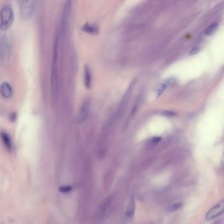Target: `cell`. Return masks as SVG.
<instances>
[{
	"label": "cell",
	"instance_id": "5b68a950",
	"mask_svg": "<svg viewBox=\"0 0 224 224\" xmlns=\"http://www.w3.org/2000/svg\"><path fill=\"white\" fill-rule=\"evenodd\" d=\"M71 5H72V0H67L61 18V32L62 34L66 33L68 21H69V18L70 16Z\"/></svg>",
	"mask_w": 224,
	"mask_h": 224
},
{
	"label": "cell",
	"instance_id": "3957f363",
	"mask_svg": "<svg viewBox=\"0 0 224 224\" xmlns=\"http://www.w3.org/2000/svg\"><path fill=\"white\" fill-rule=\"evenodd\" d=\"M21 17L29 20L32 18L35 12L37 0H18Z\"/></svg>",
	"mask_w": 224,
	"mask_h": 224
},
{
	"label": "cell",
	"instance_id": "7c38bea8",
	"mask_svg": "<svg viewBox=\"0 0 224 224\" xmlns=\"http://www.w3.org/2000/svg\"><path fill=\"white\" fill-rule=\"evenodd\" d=\"M111 204V198L110 197H107L102 201L100 206H99V211H100V213L101 215L104 214L106 212H107L108 208H109Z\"/></svg>",
	"mask_w": 224,
	"mask_h": 224
},
{
	"label": "cell",
	"instance_id": "277c9868",
	"mask_svg": "<svg viewBox=\"0 0 224 224\" xmlns=\"http://www.w3.org/2000/svg\"><path fill=\"white\" fill-rule=\"evenodd\" d=\"M51 88L53 97L57 98L58 94V67H57V52L55 48V54L53 59L51 76Z\"/></svg>",
	"mask_w": 224,
	"mask_h": 224
},
{
	"label": "cell",
	"instance_id": "7a4b0ae2",
	"mask_svg": "<svg viewBox=\"0 0 224 224\" xmlns=\"http://www.w3.org/2000/svg\"><path fill=\"white\" fill-rule=\"evenodd\" d=\"M11 57L10 42L5 33H0V58L3 64H7Z\"/></svg>",
	"mask_w": 224,
	"mask_h": 224
},
{
	"label": "cell",
	"instance_id": "8992f818",
	"mask_svg": "<svg viewBox=\"0 0 224 224\" xmlns=\"http://www.w3.org/2000/svg\"><path fill=\"white\" fill-rule=\"evenodd\" d=\"M90 108V101L89 99H86L83 101L82 107L80 108V112L77 117V123L78 124L84 122L88 118Z\"/></svg>",
	"mask_w": 224,
	"mask_h": 224
},
{
	"label": "cell",
	"instance_id": "5bb4252c",
	"mask_svg": "<svg viewBox=\"0 0 224 224\" xmlns=\"http://www.w3.org/2000/svg\"><path fill=\"white\" fill-rule=\"evenodd\" d=\"M134 211H135V201H134V198L132 197L131 198V201H130V203L129 204V206L128 208H127V212L126 215V216L128 217V218H132V217L133 216V214H134Z\"/></svg>",
	"mask_w": 224,
	"mask_h": 224
},
{
	"label": "cell",
	"instance_id": "30bf717a",
	"mask_svg": "<svg viewBox=\"0 0 224 224\" xmlns=\"http://www.w3.org/2000/svg\"><path fill=\"white\" fill-rule=\"evenodd\" d=\"M0 138H1L3 143H4L5 148L7 149L9 151H10L12 149V141L10 138L7 133L2 132L0 133Z\"/></svg>",
	"mask_w": 224,
	"mask_h": 224
},
{
	"label": "cell",
	"instance_id": "e0dca14e",
	"mask_svg": "<svg viewBox=\"0 0 224 224\" xmlns=\"http://www.w3.org/2000/svg\"><path fill=\"white\" fill-rule=\"evenodd\" d=\"M72 190V187L68 185H65V186H62L59 189V191L63 193H69Z\"/></svg>",
	"mask_w": 224,
	"mask_h": 224
},
{
	"label": "cell",
	"instance_id": "8fae6325",
	"mask_svg": "<svg viewBox=\"0 0 224 224\" xmlns=\"http://www.w3.org/2000/svg\"><path fill=\"white\" fill-rule=\"evenodd\" d=\"M84 84L87 89H90L91 88L92 73L88 65H86L84 67Z\"/></svg>",
	"mask_w": 224,
	"mask_h": 224
},
{
	"label": "cell",
	"instance_id": "ac0fdd59",
	"mask_svg": "<svg viewBox=\"0 0 224 224\" xmlns=\"http://www.w3.org/2000/svg\"><path fill=\"white\" fill-rule=\"evenodd\" d=\"M163 114L166 115V116H175L176 114L172 113V112H170V111H165L164 112Z\"/></svg>",
	"mask_w": 224,
	"mask_h": 224
},
{
	"label": "cell",
	"instance_id": "9a60e30c",
	"mask_svg": "<svg viewBox=\"0 0 224 224\" xmlns=\"http://www.w3.org/2000/svg\"><path fill=\"white\" fill-rule=\"evenodd\" d=\"M217 28V23H212L206 28V29L204 31V34L206 36L212 35V34H213L214 32H215Z\"/></svg>",
	"mask_w": 224,
	"mask_h": 224
},
{
	"label": "cell",
	"instance_id": "9c48e42d",
	"mask_svg": "<svg viewBox=\"0 0 224 224\" xmlns=\"http://www.w3.org/2000/svg\"><path fill=\"white\" fill-rule=\"evenodd\" d=\"M176 82V80L173 78H169L167 80L165 81L164 83H162L158 88L157 90V97H160V96L163 94V92L166 90L169 86H172L174 83Z\"/></svg>",
	"mask_w": 224,
	"mask_h": 224
},
{
	"label": "cell",
	"instance_id": "4fadbf2b",
	"mask_svg": "<svg viewBox=\"0 0 224 224\" xmlns=\"http://www.w3.org/2000/svg\"><path fill=\"white\" fill-rule=\"evenodd\" d=\"M83 32L86 33H88L90 34H98L99 29L98 27L94 26V25H90L89 24H86L84 26L82 27V29Z\"/></svg>",
	"mask_w": 224,
	"mask_h": 224
},
{
	"label": "cell",
	"instance_id": "2e32d148",
	"mask_svg": "<svg viewBox=\"0 0 224 224\" xmlns=\"http://www.w3.org/2000/svg\"><path fill=\"white\" fill-rule=\"evenodd\" d=\"M182 205H183L182 203H180V202H179V203H174V204L171 205V206H170L168 208V210L170 212H176L177 210H179L180 208H181V207L182 206Z\"/></svg>",
	"mask_w": 224,
	"mask_h": 224
},
{
	"label": "cell",
	"instance_id": "52a82bcc",
	"mask_svg": "<svg viewBox=\"0 0 224 224\" xmlns=\"http://www.w3.org/2000/svg\"><path fill=\"white\" fill-rule=\"evenodd\" d=\"M223 201H222L208 212L206 215V220H212L222 215L223 212Z\"/></svg>",
	"mask_w": 224,
	"mask_h": 224
},
{
	"label": "cell",
	"instance_id": "ba28073f",
	"mask_svg": "<svg viewBox=\"0 0 224 224\" xmlns=\"http://www.w3.org/2000/svg\"><path fill=\"white\" fill-rule=\"evenodd\" d=\"M0 93L5 99H9L13 95V89L7 82H4L0 86Z\"/></svg>",
	"mask_w": 224,
	"mask_h": 224
},
{
	"label": "cell",
	"instance_id": "d6986e66",
	"mask_svg": "<svg viewBox=\"0 0 224 224\" xmlns=\"http://www.w3.org/2000/svg\"><path fill=\"white\" fill-rule=\"evenodd\" d=\"M161 140V138H159V137H156V138H154L153 139H152V142L154 143H158Z\"/></svg>",
	"mask_w": 224,
	"mask_h": 224
},
{
	"label": "cell",
	"instance_id": "6da1fadb",
	"mask_svg": "<svg viewBox=\"0 0 224 224\" xmlns=\"http://www.w3.org/2000/svg\"><path fill=\"white\" fill-rule=\"evenodd\" d=\"M14 20V13L10 5L4 6L0 12V29L2 31L9 29Z\"/></svg>",
	"mask_w": 224,
	"mask_h": 224
}]
</instances>
